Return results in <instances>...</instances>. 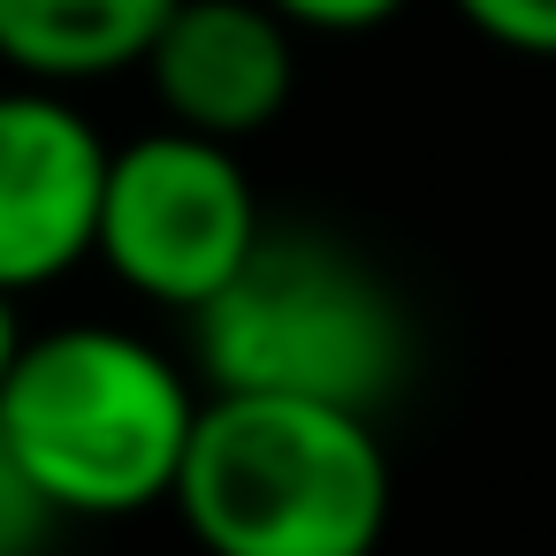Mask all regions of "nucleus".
Instances as JSON below:
<instances>
[{
	"instance_id": "nucleus-5",
	"label": "nucleus",
	"mask_w": 556,
	"mask_h": 556,
	"mask_svg": "<svg viewBox=\"0 0 556 556\" xmlns=\"http://www.w3.org/2000/svg\"><path fill=\"white\" fill-rule=\"evenodd\" d=\"M108 146L54 85L0 92V290L24 298L92 260Z\"/></svg>"
},
{
	"instance_id": "nucleus-2",
	"label": "nucleus",
	"mask_w": 556,
	"mask_h": 556,
	"mask_svg": "<svg viewBox=\"0 0 556 556\" xmlns=\"http://www.w3.org/2000/svg\"><path fill=\"white\" fill-rule=\"evenodd\" d=\"M191 328L206 389L229 396H305L374 419L412 374V320L396 290L320 229L267 222Z\"/></svg>"
},
{
	"instance_id": "nucleus-9",
	"label": "nucleus",
	"mask_w": 556,
	"mask_h": 556,
	"mask_svg": "<svg viewBox=\"0 0 556 556\" xmlns=\"http://www.w3.org/2000/svg\"><path fill=\"white\" fill-rule=\"evenodd\" d=\"M457 16H465L480 39L510 47V54L556 62V0H457Z\"/></svg>"
},
{
	"instance_id": "nucleus-3",
	"label": "nucleus",
	"mask_w": 556,
	"mask_h": 556,
	"mask_svg": "<svg viewBox=\"0 0 556 556\" xmlns=\"http://www.w3.org/2000/svg\"><path fill=\"white\" fill-rule=\"evenodd\" d=\"M199 389L123 328L24 336L0 381V434L62 518H123L176 488Z\"/></svg>"
},
{
	"instance_id": "nucleus-1",
	"label": "nucleus",
	"mask_w": 556,
	"mask_h": 556,
	"mask_svg": "<svg viewBox=\"0 0 556 556\" xmlns=\"http://www.w3.org/2000/svg\"><path fill=\"white\" fill-rule=\"evenodd\" d=\"M168 503L206 556H374L389 450L366 412L206 389Z\"/></svg>"
},
{
	"instance_id": "nucleus-4",
	"label": "nucleus",
	"mask_w": 556,
	"mask_h": 556,
	"mask_svg": "<svg viewBox=\"0 0 556 556\" xmlns=\"http://www.w3.org/2000/svg\"><path fill=\"white\" fill-rule=\"evenodd\" d=\"M267 214L237 161V146L199 130H153L138 146H108L100 229L92 252L153 305L199 313L260 244Z\"/></svg>"
},
{
	"instance_id": "nucleus-6",
	"label": "nucleus",
	"mask_w": 556,
	"mask_h": 556,
	"mask_svg": "<svg viewBox=\"0 0 556 556\" xmlns=\"http://www.w3.org/2000/svg\"><path fill=\"white\" fill-rule=\"evenodd\" d=\"M138 70L153 77L176 130L222 138V146L260 138L298 85L290 24L267 0H176Z\"/></svg>"
},
{
	"instance_id": "nucleus-7",
	"label": "nucleus",
	"mask_w": 556,
	"mask_h": 556,
	"mask_svg": "<svg viewBox=\"0 0 556 556\" xmlns=\"http://www.w3.org/2000/svg\"><path fill=\"white\" fill-rule=\"evenodd\" d=\"M176 0H0V62L24 85H92L146 62Z\"/></svg>"
},
{
	"instance_id": "nucleus-8",
	"label": "nucleus",
	"mask_w": 556,
	"mask_h": 556,
	"mask_svg": "<svg viewBox=\"0 0 556 556\" xmlns=\"http://www.w3.org/2000/svg\"><path fill=\"white\" fill-rule=\"evenodd\" d=\"M54 526H62V510L39 495V480L24 472V457L0 434V556H47Z\"/></svg>"
},
{
	"instance_id": "nucleus-11",
	"label": "nucleus",
	"mask_w": 556,
	"mask_h": 556,
	"mask_svg": "<svg viewBox=\"0 0 556 556\" xmlns=\"http://www.w3.org/2000/svg\"><path fill=\"white\" fill-rule=\"evenodd\" d=\"M16 351H24V320H16V298L0 290V381H9V366H16Z\"/></svg>"
},
{
	"instance_id": "nucleus-10",
	"label": "nucleus",
	"mask_w": 556,
	"mask_h": 556,
	"mask_svg": "<svg viewBox=\"0 0 556 556\" xmlns=\"http://www.w3.org/2000/svg\"><path fill=\"white\" fill-rule=\"evenodd\" d=\"M267 9L290 31H374V24H389L404 9V0H267Z\"/></svg>"
}]
</instances>
